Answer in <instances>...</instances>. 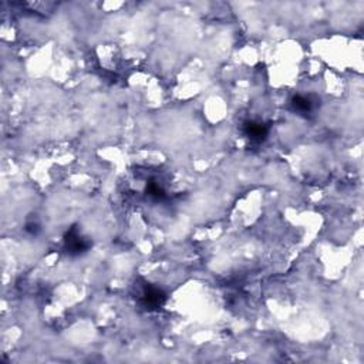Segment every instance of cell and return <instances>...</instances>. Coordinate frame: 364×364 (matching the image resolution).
I'll return each mask as SVG.
<instances>
[{"label":"cell","mask_w":364,"mask_h":364,"mask_svg":"<svg viewBox=\"0 0 364 364\" xmlns=\"http://www.w3.org/2000/svg\"><path fill=\"white\" fill-rule=\"evenodd\" d=\"M292 105L294 111H297V112H300V114L312 112V110L315 108V103L312 101V98H310V97H305V95L294 97Z\"/></svg>","instance_id":"1"}]
</instances>
